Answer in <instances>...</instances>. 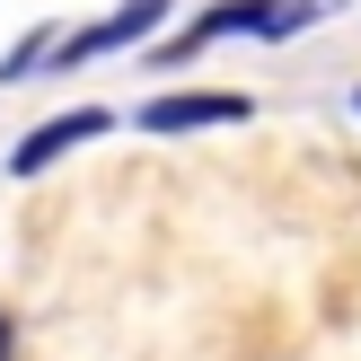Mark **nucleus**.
<instances>
[{
    "label": "nucleus",
    "mask_w": 361,
    "mask_h": 361,
    "mask_svg": "<svg viewBox=\"0 0 361 361\" xmlns=\"http://www.w3.org/2000/svg\"><path fill=\"white\" fill-rule=\"evenodd\" d=\"M247 97H150L141 106V133H203V123H238Z\"/></svg>",
    "instance_id": "obj_3"
},
{
    "label": "nucleus",
    "mask_w": 361,
    "mask_h": 361,
    "mask_svg": "<svg viewBox=\"0 0 361 361\" xmlns=\"http://www.w3.org/2000/svg\"><path fill=\"white\" fill-rule=\"evenodd\" d=\"M97 133H106V106H71V115L35 123V133L18 141V150H9V168H18V176H35V168H53L62 150H80V141H97Z\"/></svg>",
    "instance_id": "obj_2"
},
{
    "label": "nucleus",
    "mask_w": 361,
    "mask_h": 361,
    "mask_svg": "<svg viewBox=\"0 0 361 361\" xmlns=\"http://www.w3.org/2000/svg\"><path fill=\"white\" fill-rule=\"evenodd\" d=\"M0 361H9V326H0Z\"/></svg>",
    "instance_id": "obj_4"
},
{
    "label": "nucleus",
    "mask_w": 361,
    "mask_h": 361,
    "mask_svg": "<svg viewBox=\"0 0 361 361\" xmlns=\"http://www.w3.org/2000/svg\"><path fill=\"white\" fill-rule=\"evenodd\" d=\"M176 0H123L106 27H80L71 44H53V62H97V53H123V44H150L159 35V18H168Z\"/></svg>",
    "instance_id": "obj_1"
},
{
    "label": "nucleus",
    "mask_w": 361,
    "mask_h": 361,
    "mask_svg": "<svg viewBox=\"0 0 361 361\" xmlns=\"http://www.w3.org/2000/svg\"><path fill=\"white\" fill-rule=\"evenodd\" d=\"M353 106H361V97H353Z\"/></svg>",
    "instance_id": "obj_5"
}]
</instances>
